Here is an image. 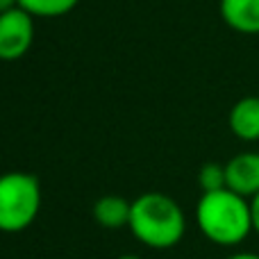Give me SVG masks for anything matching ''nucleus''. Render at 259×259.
I'll list each match as a JSON object with an SVG mask.
<instances>
[{
	"label": "nucleus",
	"mask_w": 259,
	"mask_h": 259,
	"mask_svg": "<svg viewBox=\"0 0 259 259\" xmlns=\"http://www.w3.org/2000/svg\"><path fill=\"white\" fill-rule=\"evenodd\" d=\"M225 178L228 189L239 196L248 198L259 193V152L246 150L234 155L230 161H225Z\"/></svg>",
	"instance_id": "nucleus-5"
},
{
	"label": "nucleus",
	"mask_w": 259,
	"mask_h": 259,
	"mask_svg": "<svg viewBox=\"0 0 259 259\" xmlns=\"http://www.w3.org/2000/svg\"><path fill=\"white\" fill-rule=\"evenodd\" d=\"M118 259H141V257H139V255H121Z\"/></svg>",
	"instance_id": "nucleus-14"
},
{
	"label": "nucleus",
	"mask_w": 259,
	"mask_h": 259,
	"mask_svg": "<svg viewBox=\"0 0 259 259\" xmlns=\"http://www.w3.org/2000/svg\"><path fill=\"white\" fill-rule=\"evenodd\" d=\"M127 228L139 243L152 250H168L184 239L187 219L182 207L170 196L148 191L132 200Z\"/></svg>",
	"instance_id": "nucleus-1"
},
{
	"label": "nucleus",
	"mask_w": 259,
	"mask_h": 259,
	"mask_svg": "<svg viewBox=\"0 0 259 259\" xmlns=\"http://www.w3.org/2000/svg\"><path fill=\"white\" fill-rule=\"evenodd\" d=\"M228 259H259L257 252H234V255H230Z\"/></svg>",
	"instance_id": "nucleus-13"
},
{
	"label": "nucleus",
	"mask_w": 259,
	"mask_h": 259,
	"mask_svg": "<svg viewBox=\"0 0 259 259\" xmlns=\"http://www.w3.org/2000/svg\"><path fill=\"white\" fill-rule=\"evenodd\" d=\"M198 184H200L202 193L219 191V189L228 187V178H225V164L219 161H207L198 170Z\"/></svg>",
	"instance_id": "nucleus-10"
},
{
	"label": "nucleus",
	"mask_w": 259,
	"mask_h": 259,
	"mask_svg": "<svg viewBox=\"0 0 259 259\" xmlns=\"http://www.w3.org/2000/svg\"><path fill=\"white\" fill-rule=\"evenodd\" d=\"M77 3L80 0H18V7H23L34 18H59L73 12Z\"/></svg>",
	"instance_id": "nucleus-9"
},
{
	"label": "nucleus",
	"mask_w": 259,
	"mask_h": 259,
	"mask_svg": "<svg viewBox=\"0 0 259 259\" xmlns=\"http://www.w3.org/2000/svg\"><path fill=\"white\" fill-rule=\"evenodd\" d=\"M34 41V16L23 7L0 14V62L25 57Z\"/></svg>",
	"instance_id": "nucleus-4"
},
{
	"label": "nucleus",
	"mask_w": 259,
	"mask_h": 259,
	"mask_svg": "<svg viewBox=\"0 0 259 259\" xmlns=\"http://www.w3.org/2000/svg\"><path fill=\"white\" fill-rule=\"evenodd\" d=\"M18 7V0H0V14L12 12V9Z\"/></svg>",
	"instance_id": "nucleus-12"
},
{
	"label": "nucleus",
	"mask_w": 259,
	"mask_h": 259,
	"mask_svg": "<svg viewBox=\"0 0 259 259\" xmlns=\"http://www.w3.org/2000/svg\"><path fill=\"white\" fill-rule=\"evenodd\" d=\"M230 132L246 143L259 141V94L237 100L228 116Z\"/></svg>",
	"instance_id": "nucleus-6"
},
{
	"label": "nucleus",
	"mask_w": 259,
	"mask_h": 259,
	"mask_svg": "<svg viewBox=\"0 0 259 259\" xmlns=\"http://www.w3.org/2000/svg\"><path fill=\"white\" fill-rule=\"evenodd\" d=\"M250 216H252V232L259 234V193L250 198Z\"/></svg>",
	"instance_id": "nucleus-11"
},
{
	"label": "nucleus",
	"mask_w": 259,
	"mask_h": 259,
	"mask_svg": "<svg viewBox=\"0 0 259 259\" xmlns=\"http://www.w3.org/2000/svg\"><path fill=\"white\" fill-rule=\"evenodd\" d=\"M223 23L239 34H259V0H221Z\"/></svg>",
	"instance_id": "nucleus-7"
},
{
	"label": "nucleus",
	"mask_w": 259,
	"mask_h": 259,
	"mask_svg": "<svg viewBox=\"0 0 259 259\" xmlns=\"http://www.w3.org/2000/svg\"><path fill=\"white\" fill-rule=\"evenodd\" d=\"M196 223L207 241L223 248H234L252 232L250 200L228 187L202 193L196 205Z\"/></svg>",
	"instance_id": "nucleus-2"
},
{
	"label": "nucleus",
	"mask_w": 259,
	"mask_h": 259,
	"mask_svg": "<svg viewBox=\"0 0 259 259\" xmlns=\"http://www.w3.org/2000/svg\"><path fill=\"white\" fill-rule=\"evenodd\" d=\"M132 200L121 196H103L94 205V221L105 230H121L130 223Z\"/></svg>",
	"instance_id": "nucleus-8"
},
{
	"label": "nucleus",
	"mask_w": 259,
	"mask_h": 259,
	"mask_svg": "<svg viewBox=\"0 0 259 259\" xmlns=\"http://www.w3.org/2000/svg\"><path fill=\"white\" fill-rule=\"evenodd\" d=\"M41 184L32 173L12 170L0 175V232L18 234L36 221L41 209Z\"/></svg>",
	"instance_id": "nucleus-3"
}]
</instances>
